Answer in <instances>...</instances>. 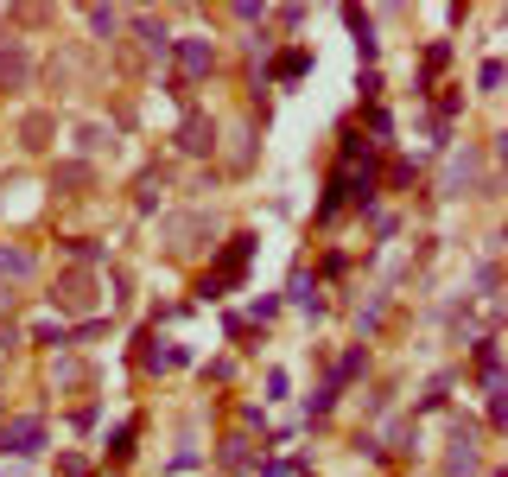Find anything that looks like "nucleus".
<instances>
[{"label":"nucleus","instance_id":"39448f33","mask_svg":"<svg viewBox=\"0 0 508 477\" xmlns=\"http://www.w3.org/2000/svg\"><path fill=\"white\" fill-rule=\"evenodd\" d=\"M0 274H32V255L26 248H0Z\"/></svg>","mask_w":508,"mask_h":477},{"label":"nucleus","instance_id":"20e7f679","mask_svg":"<svg viewBox=\"0 0 508 477\" xmlns=\"http://www.w3.org/2000/svg\"><path fill=\"white\" fill-rule=\"evenodd\" d=\"M185 153H210V121H185Z\"/></svg>","mask_w":508,"mask_h":477},{"label":"nucleus","instance_id":"423d86ee","mask_svg":"<svg viewBox=\"0 0 508 477\" xmlns=\"http://www.w3.org/2000/svg\"><path fill=\"white\" fill-rule=\"evenodd\" d=\"M223 464L242 471V464H248V439H229V446H223Z\"/></svg>","mask_w":508,"mask_h":477},{"label":"nucleus","instance_id":"0eeeda50","mask_svg":"<svg viewBox=\"0 0 508 477\" xmlns=\"http://www.w3.org/2000/svg\"><path fill=\"white\" fill-rule=\"evenodd\" d=\"M273 71H280V77H299V71H306V51H286V57L273 64Z\"/></svg>","mask_w":508,"mask_h":477},{"label":"nucleus","instance_id":"6e6552de","mask_svg":"<svg viewBox=\"0 0 508 477\" xmlns=\"http://www.w3.org/2000/svg\"><path fill=\"white\" fill-rule=\"evenodd\" d=\"M127 452H133V427H121V433H115V446H108V458H127Z\"/></svg>","mask_w":508,"mask_h":477},{"label":"nucleus","instance_id":"f257e3e1","mask_svg":"<svg viewBox=\"0 0 508 477\" xmlns=\"http://www.w3.org/2000/svg\"><path fill=\"white\" fill-rule=\"evenodd\" d=\"M39 446H45V421H13V427H0V452L32 458Z\"/></svg>","mask_w":508,"mask_h":477},{"label":"nucleus","instance_id":"1a4fd4ad","mask_svg":"<svg viewBox=\"0 0 508 477\" xmlns=\"http://www.w3.org/2000/svg\"><path fill=\"white\" fill-rule=\"evenodd\" d=\"M7 477H26V471H7Z\"/></svg>","mask_w":508,"mask_h":477},{"label":"nucleus","instance_id":"f03ea898","mask_svg":"<svg viewBox=\"0 0 508 477\" xmlns=\"http://www.w3.org/2000/svg\"><path fill=\"white\" fill-rule=\"evenodd\" d=\"M178 57H185V71H210V64H216V51H210L203 39H185V45H178Z\"/></svg>","mask_w":508,"mask_h":477},{"label":"nucleus","instance_id":"7ed1b4c3","mask_svg":"<svg viewBox=\"0 0 508 477\" xmlns=\"http://www.w3.org/2000/svg\"><path fill=\"white\" fill-rule=\"evenodd\" d=\"M349 32H356V51L362 57H375V20L369 13H349Z\"/></svg>","mask_w":508,"mask_h":477}]
</instances>
